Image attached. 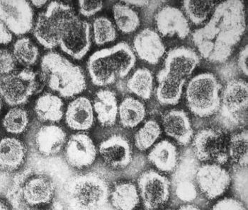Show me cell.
<instances>
[{
  "label": "cell",
  "instance_id": "cell-31",
  "mask_svg": "<svg viewBox=\"0 0 248 210\" xmlns=\"http://www.w3.org/2000/svg\"><path fill=\"white\" fill-rule=\"evenodd\" d=\"M229 157L240 167H247L248 163V130H243L231 136L228 145Z\"/></svg>",
  "mask_w": 248,
  "mask_h": 210
},
{
  "label": "cell",
  "instance_id": "cell-29",
  "mask_svg": "<svg viewBox=\"0 0 248 210\" xmlns=\"http://www.w3.org/2000/svg\"><path fill=\"white\" fill-rule=\"evenodd\" d=\"M154 78L147 68L138 69L127 82L128 91L144 100L151 99L153 91Z\"/></svg>",
  "mask_w": 248,
  "mask_h": 210
},
{
  "label": "cell",
  "instance_id": "cell-38",
  "mask_svg": "<svg viewBox=\"0 0 248 210\" xmlns=\"http://www.w3.org/2000/svg\"><path fill=\"white\" fill-rule=\"evenodd\" d=\"M234 187L242 200L248 199V171L247 167L238 166V171L234 174Z\"/></svg>",
  "mask_w": 248,
  "mask_h": 210
},
{
  "label": "cell",
  "instance_id": "cell-18",
  "mask_svg": "<svg viewBox=\"0 0 248 210\" xmlns=\"http://www.w3.org/2000/svg\"><path fill=\"white\" fill-rule=\"evenodd\" d=\"M162 125L167 135L186 146L193 139L194 131L190 119L183 110L173 109L167 112L162 117Z\"/></svg>",
  "mask_w": 248,
  "mask_h": 210
},
{
  "label": "cell",
  "instance_id": "cell-43",
  "mask_svg": "<svg viewBox=\"0 0 248 210\" xmlns=\"http://www.w3.org/2000/svg\"><path fill=\"white\" fill-rule=\"evenodd\" d=\"M125 3L131 4V5L137 6V7H143V6L148 5L149 1H124Z\"/></svg>",
  "mask_w": 248,
  "mask_h": 210
},
{
  "label": "cell",
  "instance_id": "cell-35",
  "mask_svg": "<svg viewBox=\"0 0 248 210\" xmlns=\"http://www.w3.org/2000/svg\"><path fill=\"white\" fill-rule=\"evenodd\" d=\"M29 122L27 110L15 107L9 110L3 119V126L7 133L19 135L25 131Z\"/></svg>",
  "mask_w": 248,
  "mask_h": 210
},
{
  "label": "cell",
  "instance_id": "cell-12",
  "mask_svg": "<svg viewBox=\"0 0 248 210\" xmlns=\"http://www.w3.org/2000/svg\"><path fill=\"white\" fill-rule=\"evenodd\" d=\"M0 20L11 33L26 34L33 27V9L27 1H0Z\"/></svg>",
  "mask_w": 248,
  "mask_h": 210
},
{
  "label": "cell",
  "instance_id": "cell-40",
  "mask_svg": "<svg viewBox=\"0 0 248 210\" xmlns=\"http://www.w3.org/2000/svg\"><path fill=\"white\" fill-rule=\"evenodd\" d=\"M211 210H247L244 204L237 199L224 198L213 207Z\"/></svg>",
  "mask_w": 248,
  "mask_h": 210
},
{
  "label": "cell",
  "instance_id": "cell-33",
  "mask_svg": "<svg viewBox=\"0 0 248 210\" xmlns=\"http://www.w3.org/2000/svg\"><path fill=\"white\" fill-rule=\"evenodd\" d=\"M13 56L16 62L26 67H30L37 62L39 50L29 38L24 37L15 42Z\"/></svg>",
  "mask_w": 248,
  "mask_h": 210
},
{
  "label": "cell",
  "instance_id": "cell-10",
  "mask_svg": "<svg viewBox=\"0 0 248 210\" xmlns=\"http://www.w3.org/2000/svg\"><path fill=\"white\" fill-rule=\"evenodd\" d=\"M91 27L75 15L67 21L61 33L59 47L76 60H81L91 47Z\"/></svg>",
  "mask_w": 248,
  "mask_h": 210
},
{
  "label": "cell",
  "instance_id": "cell-28",
  "mask_svg": "<svg viewBox=\"0 0 248 210\" xmlns=\"http://www.w3.org/2000/svg\"><path fill=\"white\" fill-rule=\"evenodd\" d=\"M118 113L122 126L126 128H136L145 119V105L138 99L127 97L119 105Z\"/></svg>",
  "mask_w": 248,
  "mask_h": 210
},
{
  "label": "cell",
  "instance_id": "cell-8",
  "mask_svg": "<svg viewBox=\"0 0 248 210\" xmlns=\"http://www.w3.org/2000/svg\"><path fill=\"white\" fill-rule=\"evenodd\" d=\"M226 135L222 130L206 128L199 132L193 140L196 157L203 162L223 165L229 160Z\"/></svg>",
  "mask_w": 248,
  "mask_h": 210
},
{
  "label": "cell",
  "instance_id": "cell-49",
  "mask_svg": "<svg viewBox=\"0 0 248 210\" xmlns=\"http://www.w3.org/2000/svg\"><path fill=\"white\" fill-rule=\"evenodd\" d=\"M1 49H0V58H1Z\"/></svg>",
  "mask_w": 248,
  "mask_h": 210
},
{
  "label": "cell",
  "instance_id": "cell-36",
  "mask_svg": "<svg viewBox=\"0 0 248 210\" xmlns=\"http://www.w3.org/2000/svg\"><path fill=\"white\" fill-rule=\"evenodd\" d=\"M94 41L97 45H104L113 42L116 38V30L113 23L108 18L101 16L93 23Z\"/></svg>",
  "mask_w": 248,
  "mask_h": 210
},
{
  "label": "cell",
  "instance_id": "cell-9",
  "mask_svg": "<svg viewBox=\"0 0 248 210\" xmlns=\"http://www.w3.org/2000/svg\"><path fill=\"white\" fill-rule=\"evenodd\" d=\"M37 87L36 76L26 69L0 78V97L10 106L25 104Z\"/></svg>",
  "mask_w": 248,
  "mask_h": 210
},
{
  "label": "cell",
  "instance_id": "cell-1",
  "mask_svg": "<svg viewBox=\"0 0 248 210\" xmlns=\"http://www.w3.org/2000/svg\"><path fill=\"white\" fill-rule=\"evenodd\" d=\"M245 7L239 0L220 3L204 27L197 29L192 41L201 55L212 63L230 58L246 31Z\"/></svg>",
  "mask_w": 248,
  "mask_h": 210
},
{
  "label": "cell",
  "instance_id": "cell-17",
  "mask_svg": "<svg viewBox=\"0 0 248 210\" xmlns=\"http://www.w3.org/2000/svg\"><path fill=\"white\" fill-rule=\"evenodd\" d=\"M135 52L140 60L150 64H156L165 53V46L158 33L151 29H143L134 40Z\"/></svg>",
  "mask_w": 248,
  "mask_h": 210
},
{
  "label": "cell",
  "instance_id": "cell-32",
  "mask_svg": "<svg viewBox=\"0 0 248 210\" xmlns=\"http://www.w3.org/2000/svg\"><path fill=\"white\" fill-rule=\"evenodd\" d=\"M215 7L213 1H194L185 0L183 1V8L187 17L194 25H201L207 20L209 15Z\"/></svg>",
  "mask_w": 248,
  "mask_h": 210
},
{
  "label": "cell",
  "instance_id": "cell-13",
  "mask_svg": "<svg viewBox=\"0 0 248 210\" xmlns=\"http://www.w3.org/2000/svg\"><path fill=\"white\" fill-rule=\"evenodd\" d=\"M196 180L201 192L210 200L226 192L231 184L229 173L220 165L206 164L197 170Z\"/></svg>",
  "mask_w": 248,
  "mask_h": 210
},
{
  "label": "cell",
  "instance_id": "cell-14",
  "mask_svg": "<svg viewBox=\"0 0 248 210\" xmlns=\"http://www.w3.org/2000/svg\"><path fill=\"white\" fill-rule=\"evenodd\" d=\"M67 163L77 168H85L94 163L96 149L91 137L85 133H77L69 139L65 150Z\"/></svg>",
  "mask_w": 248,
  "mask_h": 210
},
{
  "label": "cell",
  "instance_id": "cell-21",
  "mask_svg": "<svg viewBox=\"0 0 248 210\" xmlns=\"http://www.w3.org/2000/svg\"><path fill=\"white\" fill-rule=\"evenodd\" d=\"M66 142V135L57 125H44L36 133V146L41 154L46 156L56 155L62 150Z\"/></svg>",
  "mask_w": 248,
  "mask_h": 210
},
{
  "label": "cell",
  "instance_id": "cell-25",
  "mask_svg": "<svg viewBox=\"0 0 248 210\" xmlns=\"http://www.w3.org/2000/svg\"><path fill=\"white\" fill-rule=\"evenodd\" d=\"M54 185L44 176H36L29 180L23 189L24 200L30 205L48 203L54 193Z\"/></svg>",
  "mask_w": 248,
  "mask_h": 210
},
{
  "label": "cell",
  "instance_id": "cell-47",
  "mask_svg": "<svg viewBox=\"0 0 248 210\" xmlns=\"http://www.w3.org/2000/svg\"><path fill=\"white\" fill-rule=\"evenodd\" d=\"M0 210H10L7 208V205L4 203L1 200H0Z\"/></svg>",
  "mask_w": 248,
  "mask_h": 210
},
{
  "label": "cell",
  "instance_id": "cell-27",
  "mask_svg": "<svg viewBox=\"0 0 248 210\" xmlns=\"http://www.w3.org/2000/svg\"><path fill=\"white\" fill-rule=\"evenodd\" d=\"M109 197L115 210H134L140 202L138 188L131 182L116 184Z\"/></svg>",
  "mask_w": 248,
  "mask_h": 210
},
{
  "label": "cell",
  "instance_id": "cell-23",
  "mask_svg": "<svg viewBox=\"0 0 248 210\" xmlns=\"http://www.w3.org/2000/svg\"><path fill=\"white\" fill-rule=\"evenodd\" d=\"M24 144L16 138L6 137L0 141V168L13 171L19 168L25 159Z\"/></svg>",
  "mask_w": 248,
  "mask_h": 210
},
{
  "label": "cell",
  "instance_id": "cell-46",
  "mask_svg": "<svg viewBox=\"0 0 248 210\" xmlns=\"http://www.w3.org/2000/svg\"><path fill=\"white\" fill-rule=\"evenodd\" d=\"M97 210H115L114 208H111V206H109L108 205H104L103 207H102V208H99V209H98Z\"/></svg>",
  "mask_w": 248,
  "mask_h": 210
},
{
  "label": "cell",
  "instance_id": "cell-34",
  "mask_svg": "<svg viewBox=\"0 0 248 210\" xmlns=\"http://www.w3.org/2000/svg\"><path fill=\"white\" fill-rule=\"evenodd\" d=\"M161 128L156 121H147L135 135V145L140 151L151 148L161 135Z\"/></svg>",
  "mask_w": 248,
  "mask_h": 210
},
{
  "label": "cell",
  "instance_id": "cell-4",
  "mask_svg": "<svg viewBox=\"0 0 248 210\" xmlns=\"http://www.w3.org/2000/svg\"><path fill=\"white\" fill-rule=\"evenodd\" d=\"M41 78L51 91L63 98H73L86 90L85 74L62 55L50 52L43 57Z\"/></svg>",
  "mask_w": 248,
  "mask_h": 210
},
{
  "label": "cell",
  "instance_id": "cell-19",
  "mask_svg": "<svg viewBox=\"0 0 248 210\" xmlns=\"http://www.w3.org/2000/svg\"><path fill=\"white\" fill-rule=\"evenodd\" d=\"M65 122L73 130L84 131L91 128L94 123V109L90 101L79 97L72 101L67 106Z\"/></svg>",
  "mask_w": 248,
  "mask_h": 210
},
{
  "label": "cell",
  "instance_id": "cell-3",
  "mask_svg": "<svg viewBox=\"0 0 248 210\" xmlns=\"http://www.w3.org/2000/svg\"><path fill=\"white\" fill-rule=\"evenodd\" d=\"M136 62V55L131 46L122 42L93 53L87 62V70L93 84L106 87L125 78Z\"/></svg>",
  "mask_w": 248,
  "mask_h": 210
},
{
  "label": "cell",
  "instance_id": "cell-16",
  "mask_svg": "<svg viewBox=\"0 0 248 210\" xmlns=\"http://www.w3.org/2000/svg\"><path fill=\"white\" fill-rule=\"evenodd\" d=\"M155 24L159 33L164 37L177 36L185 39L190 33L189 21L183 12L176 7L167 6L157 12Z\"/></svg>",
  "mask_w": 248,
  "mask_h": 210
},
{
  "label": "cell",
  "instance_id": "cell-22",
  "mask_svg": "<svg viewBox=\"0 0 248 210\" xmlns=\"http://www.w3.org/2000/svg\"><path fill=\"white\" fill-rule=\"evenodd\" d=\"M93 106L102 126L111 127L114 125L119 113L114 92L109 90H99L96 92Z\"/></svg>",
  "mask_w": 248,
  "mask_h": 210
},
{
  "label": "cell",
  "instance_id": "cell-41",
  "mask_svg": "<svg viewBox=\"0 0 248 210\" xmlns=\"http://www.w3.org/2000/svg\"><path fill=\"white\" fill-rule=\"evenodd\" d=\"M238 67L246 76L248 75V46L243 47L238 56Z\"/></svg>",
  "mask_w": 248,
  "mask_h": 210
},
{
  "label": "cell",
  "instance_id": "cell-11",
  "mask_svg": "<svg viewBox=\"0 0 248 210\" xmlns=\"http://www.w3.org/2000/svg\"><path fill=\"white\" fill-rule=\"evenodd\" d=\"M138 191L147 210H157L169 200L170 182L163 175L149 170L139 176Z\"/></svg>",
  "mask_w": 248,
  "mask_h": 210
},
{
  "label": "cell",
  "instance_id": "cell-45",
  "mask_svg": "<svg viewBox=\"0 0 248 210\" xmlns=\"http://www.w3.org/2000/svg\"><path fill=\"white\" fill-rule=\"evenodd\" d=\"M32 4L36 8H41L47 3V1H31Z\"/></svg>",
  "mask_w": 248,
  "mask_h": 210
},
{
  "label": "cell",
  "instance_id": "cell-20",
  "mask_svg": "<svg viewBox=\"0 0 248 210\" xmlns=\"http://www.w3.org/2000/svg\"><path fill=\"white\" fill-rule=\"evenodd\" d=\"M222 109L226 115L234 114L247 108L248 83L241 79H233L226 84L222 95Z\"/></svg>",
  "mask_w": 248,
  "mask_h": 210
},
{
  "label": "cell",
  "instance_id": "cell-15",
  "mask_svg": "<svg viewBox=\"0 0 248 210\" xmlns=\"http://www.w3.org/2000/svg\"><path fill=\"white\" fill-rule=\"evenodd\" d=\"M99 152L107 165L115 169L128 166L132 161V148L128 139L114 135L101 143Z\"/></svg>",
  "mask_w": 248,
  "mask_h": 210
},
{
  "label": "cell",
  "instance_id": "cell-39",
  "mask_svg": "<svg viewBox=\"0 0 248 210\" xmlns=\"http://www.w3.org/2000/svg\"><path fill=\"white\" fill-rule=\"evenodd\" d=\"M79 12L85 17L94 16L103 8V2L102 1H79Z\"/></svg>",
  "mask_w": 248,
  "mask_h": 210
},
{
  "label": "cell",
  "instance_id": "cell-44",
  "mask_svg": "<svg viewBox=\"0 0 248 210\" xmlns=\"http://www.w3.org/2000/svg\"><path fill=\"white\" fill-rule=\"evenodd\" d=\"M178 210H201L200 208H197L195 205H185L182 206Z\"/></svg>",
  "mask_w": 248,
  "mask_h": 210
},
{
  "label": "cell",
  "instance_id": "cell-24",
  "mask_svg": "<svg viewBox=\"0 0 248 210\" xmlns=\"http://www.w3.org/2000/svg\"><path fill=\"white\" fill-rule=\"evenodd\" d=\"M148 159L159 171L165 173L172 172L178 164L177 147L166 139L160 141L150 151Z\"/></svg>",
  "mask_w": 248,
  "mask_h": 210
},
{
  "label": "cell",
  "instance_id": "cell-6",
  "mask_svg": "<svg viewBox=\"0 0 248 210\" xmlns=\"http://www.w3.org/2000/svg\"><path fill=\"white\" fill-rule=\"evenodd\" d=\"M220 90L221 85L215 75L209 73L197 75L186 87L188 108L198 117H210L219 110Z\"/></svg>",
  "mask_w": 248,
  "mask_h": 210
},
{
  "label": "cell",
  "instance_id": "cell-42",
  "mask_svg": "<svg viewBox=\"0 0 248 210\" xmlns=\"http://www.w3.org/2000/svg\"><path fill=\"white\" fill-rule=\"evenodd\" d=\"M12 41V34L8 28L0 20V44L7 45Z\"/></svg>",
  "mask_w": 248,
  "mask_h": 210
},
{
  "label": "cell",
  "instance_id": "cell-26",
  "mask_svg": "<svg viewBox=\"0 0 248 210\" xmlns=\"http://www.w3.org/2000/svg\"><path fill=\"white\" fill-rule=\"evenodd\" d=\"M63 105L61 98L46 93L36 101L35 112L38 119L42 122H58L63 117Z\"/></svg>",
  "mask_w": 248,
  "mask_h": 210
},
{
  "label": "cell",
  "instance_id": "cell-7",
  "mask_svg": "<svg viewBox=\"0 0 248 210\" xmlns=\"http://www.w3.org/2000/svg\"><path fill=\"white\" fill-rule=\"evenodd\" d=\"M73 7L65 3L52 1L36 22L33 35L41 45L53 49L59 45L61 32L67 20L75 15Z\"/></svg>",
  "mask_w": 248,
  "mask_h": 210
},
{
  "label": "cell",
  "instance_id": "cell-2",
  "mask_svg": "<svg viewBox=\"0 0 248 210\" xmlns=\"http://www.w3.org/2000/svg\"><path fill=\"white\" fill-rule=\"evenodd\" d=\"M200 57L189 47H175L168 52L163 68L157 75V99L167 105H177L184 86L200 63Z\"/></svg>",
  "mask_w": 248,
  "mask_h": 210
},
{
  "label": "cell",
  "instance_id": "cell-37",
  "mask_svg": "<svg viewBox=\"0 0 248 210\" xmlns=\"http://www.w3.org/2000/svg\"><path fill=\"white\" fill-rule=\"evenodd\" d=\"M176 195L182 202H191L197 197V190L191 180H184L179 182L176 187Z\"/></svg>",
  "mask_w": 248,
  "mask_h": 210
},
{
  "label": "cell",
  "instance_id": "cell-5",
  "mask_svg": "<svg viewBox=\"0 0 248 210\" xmlns=\"http://www.w3.org/2000/svg\"><path fill=\"white\" fill-rule=\"evenodd\" d=\"M109 196L108 182L96 173L72 178L64 191L67 210H97L107 205Z\"/></svg>",
  "mask_w": 248,
  "mask_h": 210
},
{
  "label": "cell",
  "instance_id": "cell-48",
  "mask_svg": "<svg viewBox=\"0 0 248 210\" xmlns=\"http://www.w3.org/2000/svg\"><path fill=\"white\" fill-rule=\"evenodd\" d=\"M1 109V99H0V110Z\"/></svg>",
  "mask_w": 248,
  "mask_h": 210
},
{
  "label": "cell",
  "instance_id": "cell-30",
  "mask_svg": "<svg viewBox=\"0 0 248 210\" xmlns=\"http://www.w3.org/2000/svg\"><path fill=\"white\" fill-rule=\"evenodd\" d=\"M113 13L118 29L124 34L133 33L140 26V18L137 12L125 4H115Z\"/></svg>",
  "mask_w": 248,
  "mask_h": 210
}]
</instances>
